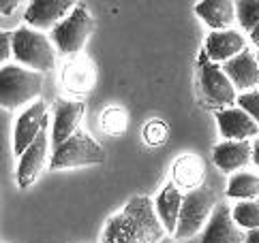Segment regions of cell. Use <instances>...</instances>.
<instances>
[{
  "instance_id": "4fadbf2b",
  "label": "cell",
  "mask_w": 259,
  "mask_h": 243,
  "mask_svg": "<svg viewBox=\"0 0 259 243\" xmlns=\"http://www.w3.org/2000/svg\"><path fill=\"white\" fill-rule=\"evenodd\" d=\"M45 160H48V126L41 130L36 141L20 156L17 164V186L20 188H30L36 181V177L43 171Z\"/></svg>"
},
{
  "instance_id": "44dd1931",
  "label": "cell",
  "mask_w": 259,
  "mask_h": 243,
  "mask_svg": "<svg viewBox=\"0 0 259 243\" xmlns=\"http://www.w3.org/2000/svg\"><path fill=\"white\" fill-rule=\"evenodd\" d=\"M227 196L231 199H246L253 201L259 196V177L253 173H236L229 179Z\"/></svg>"
},
{
  "instance_id": "6da1fadb",
  "label": "cell",
  "mask_w": 259,
  "mask_h": 243,
  "mask_svg": "<svg viewBox=\"0 0 259 243\" xmlns=\"http://www.w3.org/2000/svg\"><path fill=\"white\" fill-rule=\"evenodd\" d=\"M167 237V230L156 216V209L148 196H133L105 224L103 243H159Z\"/></svg>"
},
{
  "instance_id": "d6986e66",
  "label": "cell",
  "mask_w": 259,
  "mask_h": 243,
  "mask_svg": "<svg viewBox=\"0 0 259 243\" xmlns=\"http://www.w3.org/2000/svg\"><path fill=\"white\" fill-rule=\"evenodd\" d=\"M182 201H184V194L180 192V188L174 181H169L159 192V196H156L154 209H156V216H159V220L163 224V228L167 232H176V228H178Z\"/></svg>"
},
{
  "instance_id": "4316f807",
  "label": "cell",
  "mask_w": 259,
  "mask_h": 243,
  "mask_svg": "<svg viewBox=\"0 0 259 243\" xmlns=\"http://www.w3.org/2000/svg\"><path fill=\"white\" fill-rule=\"evenodd\" d=\"M11 55H13V32L3 30L0 32V60H3V67H7Z\"/></svg>"
},
{
  "instance_id": "52a82bcc",
  "label": "cell",
  "mask_w": 259,
  "mask_h": 243,
  "mask_svg": "<svg viewBox=\"0 0 259 243\" xmlns=\"http://www.w3.org/2000/svg\"><path fill=\"white\" fill-rule=\"evenodd\" d=\"M199 86H201V92H203V96H206V100L212 107H219V111L227 109L229 105H234L238 100V96H236L238 90L223 73V67L214 64L203 51L199 55Z\"/></svg>"
},
{
  "instance_id": "8fae6325",
  "label": "cell",
  "mask_w": 259,
  "mask_h": 243,
  "mask_svg": "<svg viewBox=\"0 0 259 243\" xmlns=\"http://www.w3.org/2000/svg\"><path fill=\"white\" fill-rule=\"evenodd\" d=\"M86 113V105L81 100H58L54 107V126H52V145L54 149L67 143L79 130V122Z\"/></svg>"
},
{
  "instance_id": "5b68a950",
  "label": "cell",
  "mask_w": 259,
  "mask_h": 243,
  "mask_svg": "<svg viewBox=\"0 0 259 243\" xmlns=\"http://www.w3.org/2000/svg\"><path fill=\"white\" fill-rule=\"evenodd\" d=\"M105 149L101 147L84 130H77L67 143L54 149L50 158V166L54 171L62 169H77V166H95L105 162Z\"/></svg>"
},
{
  "instance_id": "4dcf8cb0",
  "label": "cell",
  "mask_w": 259,
  "mask_h": 243,
  "mask_svg": "<svg viewBox=\"0 0 259 243\" xmlns=\"http://www.w3.org/2000/svg\"><path fill=\"white\" fill-rule=\"evenodd\" d=\"M251 41L257 45V47H259V28H255V30L251 32Z\"/></svg>"
},
{
  "instance_id": "2e32d148",
  "label": "cell",
  "mask_w": 259,
  "mask_h": 243,
  "mask_svg": "<svg viewBox=\"0 0 259 243\" xmlns=\"http://www.w3.org/2000/svg\"><path fill=\"white\" fill-rule=\"evenodd\" d=\"M60 79H62V86L71 94H88L95 88L97 69L92 64V60L88 58H73L71 62L64 64Z\"/></svg>"
},
{
  "instance_id": "ac0fdd59",
  "label": "cell",
  "mask_w": 259,
  "mask_h": 243,
  "mask_svg": "<svg viewBox=\"0 0 259 243\" xmlns=\"http://www.w3.org/2000/svg\"><path fill=\"white\" fill-rule=\"evenodd\" d=\"M195 13L212 28V32L231 30V26L238 20L236 3L231 0H203V3H197Z\"/></svg>"
},
{
  "instance_id": "3957f363",
  "label": "cell",
  "mask_w": 259,
  "mask_h": 243,
  "mask_svg": "<svg viewBox=\"0 0 259 243\" xmlns=\"http://www.w3.org/2000/svg\"><path fill=\"white\" fill-rule=\"evenodd\" d=\"M43 90V75L26 67L7 64L0 71V102L5 109H17L36 98Z\"/></svg>"
},
{
  "instance_id": "277c9868",
  "label": "cell",
  "mask_w": 259,
  "mask_h": 243,
  "mask_svg": "<svg viewBox=\"0 0 259 243\" xmlns=\"http://www.w3.org/2000/svg\"><path fill=\"white\" fill-rule=\"evenodd\" d=\"M217 205L219 203H217L214 190L206 184L197 190H191V192L184 194L178 228H176V232H174L176 241L191 239V237H195L197 232H201L203 228H206V224L210 222Z\"/></svg>"
},
{
  "instance_id": "f1b7e54d",
  "label": "cell",
  "mask_w": 259,
  "mask_h": 243,
  "mask_svg": "<svg viewBox=\"0 0 259 243\" xmlns=\"http://www.w3.org/2000/svg\"><path fill=\"white\" fill-rule=\"evenodd\" d=\"M244 243H259V228L248 230L244 235Z\"/></svg>"
},
{
  "instance_id": "ffe728a7",
  "label": "cell",
  "mask_w": 259,
  "mask_h": 243,
  "mask_svg": "<svg viewBox=\"0 0 259 243\" xmlns=\"http://www.w3.org/2000/svg\"><path fill=\"white\" fill-rule=\"evenodd\" d=\"M171 177H174V184L178 186V188H184L187 192L201 188L203 177H206V169H203L201 158L195 154L180 156L178 160L174 162Z\"/></svg>"
},
{
  "instance_id": "83f0119b",
  "label": "cell",
  "mask_w": 259,
  "mask_h": 243,
  "mask_svg": "<svg viewBox=\"0 0 259 243\" xmlns=\"http://www.w3.org/2000/svg\"><path fill=\"white\" fill-rule=\"evenodd\" d=\"M17 7H20V0H3V3H0V13L7 17V15H11Z\"/></svg>"
},
{
  "instance_id": "9a60e30c",
  "label": "cell",
  "mask_w": 259,
  "mask_h": 243,
  "mask_svg": "<svg viewBox=\"0 0 259 243\" xmlns=\"http://www.w3.org/2000/svg\"><path fill=\"white\" fill-rule=\"evenodd\" d=\"M246 49L244 36L238 30H223V32H210L206 36V47H203V53L214 62V64H225L229 60H234L236 55H240Z\"/></svg>"
},
{
  "instance_id": "7402d4cb",
  "label": "cell",
  "mask_w": 259,
  "mask_h": 243,
  "mask_svg": "<svg viewBox=\"0 0 259 243\" xmlns=\"http://www.w3.org/2000/svg\"><path fill=\"white\" fill-rule=\"evenodd\" d=\"M101 128L105 130L107 135L112 137H120L126 133L128 128V113L122 107H109L101 113Z\"/></svg>"
},
{
  "instance_id": "1f68e13d",
  "label": "cell",
  "mask_w": 259,
  "mask_h": 243,
  "mask_svg": "<svg viewBox=\"0 0 259 243\" xmlns=\"http://www.w3.org/2000/svg\"><path fill=\"white\" fill-rule=\"evenodd\" d=\"M159 243H178V241L171 239V237H165V239H163V241H159Z\"/></svg>"
},
{
  "instance_id": "30bf717a",
  "label": "cell",
  "mask_w": 259,
  "mask_h": 243,
  "mask_svg": "<svg viewBox=\"0 0 259 243\" xmlns=\"http://www.w3.org/2000/svg\"><path fill=\"white\" fill-rule=\"evenodd\" d=\"M199 243H244V235L240 232V226L234 220L231 207L225 201H221L217 205L210 222L201 232Z\"/></svg>"
},
{
  "instance_id": "e0dca14e",
  "label": "cell",
  "mask_w": 259,
  "mask_h": 243,
  "mask_svg": "<svg viewBox=\"0 0 259 243\" xmlns=\"http://www.w3.org/2000/svg\"><path fill=\"white\" fill-rule=\"evenodd\" d=\"M212 160L225 173H234L253 160V145L248 141H221L212 149Z\"/></svg>"
},
{
  "instance_id": "484cf974",
  "label": "cell",
  "mask_w": 259,
  "mask_h": 243,
  "mask_svg": "<svg viewBox=\"0 0 259 243\" xmlns=\"http://www.w3.org/2000/svg\"><path fill=\"white\" fill-rule=\"evenodd\" d=\"M238 107L244 109L246 113L259 124V90H251V92H246V94H240Z\"/></svg>"
},
{
  "instance_id": "603a6c76",
  "label": "cell",
  "mask_w": 259,
  "mask_h": 243,
  "mask_svg": "<svg viewBox=\"0 0 259 243\" xmlns=\"http://www.w3.org/2000/svg\"><path fill=\"white\" fill-rule=\"evenodd\" d=\"M234 220L240 228L255 230L259 228V201H240L234 209Z\"/></svg>"
},
{
  "instance_id": "f546056e",
  "label": "cell",
  "mask_w": 259,
  "mask_h": 243,
  "mask_svg": "<svg viewBox=\"0 0 259 243\" xmlns=\"http://www.w3.org/2000/svg\"><path fill=\"white\" fill-rule=\"evenodd\" d=\"M253 162L259 166V139H257L255 145H253Z\"/></svg>"
},
{
  "instance_id": "cb8c5ba5",
  "label": "cell",
  "mask_w": 259,
  "mask_h": 243,
  "mask_svg": "<svg viewBox=\"0 0 259 243\" xmlns=\"http://www.w3.org/2000/svg\"><path fill=\"white\" fill-rule=\"evenodd\" d=\"M236 11L238 24L246 32H253L255 28H259V0H240L236 3Z\"/></svg>"
},
{
  "instance_id": "ba28073f",
  "label": "cell",
  "mask_w": 259,
  "mask_h": 243,
  "mask_svg": "<svg viewBox=\"0 0 259 243\" xmlns=\"http://www.w3.org/2000/svg\"><path fill=\"white\" fill-rule=\"evenodd\" d=\"M75 7L77 5L73 0H34L26 7L24 22L39 32L50 30V28L54 30L73 13Z\"/></svg>"
},
{
  "instance_id": "8992f818",
  "label": "cell",
  "mask_w": 259,
  "mask_h": 243,
  "mask_svg": "<svg viewBox=\"0 0 259 243\" xmlns=\"http://www.w3.org/2000/svg\"><path fill=\"white\" fill-rule=\"evenodd\" d=\"M92 32H95V20L88 13L86 5H77L67 20L52 30V43L62 55H75L84 49Z\"/></svg>"
},
{
  "instance_id": "7c38bea8",
  "label": "cell",
  "mask_w": 259,
  "mask_h": 243,
  "mask_svg": "<svg viewBox=\"0 0 259 243\" xmlns=\"http://www.w3.org/2000/svg\"><path fill=\"white\" fill-rule=\"evenodd\" d=\"M219 130L227 141H248L259 133V124L240 107H227L217 113Z\"/></svg>"
},
{
  "instance_id": "7a4b0ae2",
  "label": "cell",
  "mask_w": 259,
  "mask_h": 243,
  "mask_svg": "<svg viewBox=\"0 0 259 243\" xmlns=\"http://www.w3.org/2000/svg\"><path fill=\"white\" fill-rule=\"evenodd\" d=\"M13 58L34 73H50L56 64V51L43 32L22 26L13 30Z\"/></svg>"
},
{
  "instance_id": "d6a6232c",
  "label": "cell",
  "mask_w": 259,
  "mask_h": 243,
  "mask_svg": "<svg viewBox=\"0 0 259 243\" xmlns=\"http://www.w3.org/2000/svg\"><path fill=\"white\" fill-rule=\"evenodd\" d=\"M257 60H259V55H257Z\"/></svg>"
},
{
  "instance_id": "d4e9b609",
  "label": "cell",
  "mask_w": 259,
  "mask_h": 243,
  "mask_svg": "<svg viewBox=\"0 0 259 243\" xmlns=\"http://www.w3.org/2000/svg\"><path fill=\"white\" fill-rule=\"evenodd\" d=\"M142 135H144V141L150 145V147L163 145L165 141H167V137H169V126L165 124L163 119H150V122H148V124L144 126Z\"/></svg>"
},
{
  "instance_id": "9c48e42d",
  "label": "cell",
  "mask_w": 259,
  "mask_h": 243,
  "mask_svg": "<svg viewBox=\"0 0 259 243\" xmlns=\"http://www.w3.org/2000/svg\"><path fill=\"white\" fill-rule=\"evenodd\" d=\"M48 126V107L43 100H36L17 117L15 130H13V154L22 156L28 149L36 137L41 135V130Z\"/></svg>"
},
{
  "instance_id": "5bb4252c",
  "label": "cell",
  "mask_w": 259,
  "mask_h": 243,
  "mask_svg": "<svg viewBox=\"0 0 259 243\" xmlns=\"http://www.w3.org/2000/svg\"><path fill=\"white\" fill-rule=\"evenodd\" d=\"M221 67H223V73L229 77V81L234 83V88L244 92V94L259 86V60L253 51L244 49L234 60L221 64Z\"/></svg>"
}]
</instances>
